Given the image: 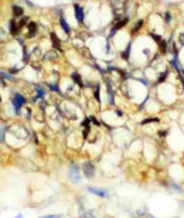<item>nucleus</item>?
Instances as JSON below:
<instances>
[{"mask_svg": "<svg viewBox=\"0 0 184 218\" xmlns=\"http://www.w3.org/2000/svg\"><path fill=\"white\" fill-rule=\"evenodd\" d=\"M0 76H1V78H7V79H13V75H11V74H7V72H0Z\"/></svg>", "mask_w": 184, "mask_h": 218, "instance_id": "16", "label": "nucleus"}, {"mask_svg": "<svg viewBox=\"0 0 184 218\" xmlns=\"http://www.w3.org/2000/svg\"><path fill=\"white\" fill-rule=\"evenodd\" d=\"M74 10H75V19H76V22L79 23V24H82V23H84V20H85V13H84V9H82V7L78 4V3H75V4H74Z\"/></svg>", "mask_w": 184, "mask_h": 218, "instance_id": "4", "label": "nucleus"}, {"mask_svg": "<svg viewBox=\"0 0 184 218\" xmlns=\"http://www.w3.org/2000/svg\"><path fill=\"white\" fill-rule=\"evenodd\" d=\"M9 26H10V33H11V36H17V34H19V31H20V26H19V23H17L16 20H11Z\"/></svg>", "mask_w": 184, "mask_h": 218, "instance_id": "9", "label": "nucleus"}, {"mask_svg": "<svg viewBox=\"0 0 184 218\" xmlns=\"http://www.w3.org/2000/svg\"><path fill=\"white\" fill-rule=\"evenodd\" d=\"M88 191L93 194V196H98L101 198H108L109 197V193L106 190H102V188H96V187H88Z\"/></svg>", "mask_w": 184, "mask_h": 218, "instance_id": "5", "label": "nucleus"}, {"mask_svg": "<svg viewBox=\"0 0 184 218\" xmlns=\"http://www.w3.org/2000/svg\"><path fill=\"white\" fill-rule=\"evenodd\" d=\"M154 122H159V118H147V119L142 120V125H147V123H154Z\"/></svg>", "mask_w": 184, "mask_h": 218, "instance_id": "15", "label": "nucleus"}, {"mask_svg": "<svg viewBox=\"0 0 184 218\" xmlns=\"http://www.w3.org/2000/svg\"><path fill=\"white\" fill-rule=\"evenodd\" d=\"M130 51H132V43H129L128 44V45H126V48L123 50V51H122V53H120V55H122V58H123V60H129V57H130Z\"/></svg>", "mask_w": 184, "mask_h": 218, "instance_id": "13", "label": "nucleus"}, {"mask_svg": "<svg viewBox=\"0 0 184 218\" xmlns=\"http://www.w3.org/2000/svg\"><path fill=\"white\" fill-rule=\"evenodd\" d=\"M60 26H61V28L65 31V34H71V28H70L68 23H67V20H65V17L62 16V14L60 16Z\"/></svg>", "mask_w": 184, "mask_h": 218, "instance_id": "8", "label": "nucleus"}, {"mask_svg": "<svg viewBox=\"0 0 184 218\" xmlns=\"http://www.w3.org/2000/svg\"><path fill=\"white\" fill-rule=\"evenodd\" d=\"M170 187H171V188H174V190H177L179 193H181V191H183V190H181V187H180L179 184H176V183H170Z\"/></svg>", "mask_w": 184, "mask_h": 218, "instance_id": "18", "label": "nucleus"}, {"mask_svg": "<svg viewBox=\"0 0 184 218\" xmlns=\"http://www.w3.org/2000/svg\"><path fill=\"white\" fill-rule=\"evenodd\" d=\"M50 37H51V41H53V45H54V48H55V50H58V51H62V47H61V41L58 40L57 34H55V33H51V34H50Z\"/></svg>", "mask_w": 184, "mask_h": 218, "instance_id": "6", "label": "nucleus"}, {"mask_svg": "<svg viewBox=\"0 0 184 218\" xmlns=\"http://www.w3.org/2000/svg\"><path fill=\"white\" fill-rule=\"evenodd\" d=\"M36 92H37V96L34 98V102L38 101L40 98H44V96H45V89H44L41 85H36Z\"/></svg>", "mask_w": 184, "mask_h": 218, "instance_id": "12", "label": "nucleus"}, {"mask_svg": "<svg viewBox=\"0 0 184 218\" xmlns=\"http://www.w3.org/2000/svg\"><path fill=\"white\" fill-rule=\"evenodd\" d=\"M72 79H74V82H76L79 87H84V82H82V79H81V76H79V74L78 72H72Z\"/></svg>", "mask_w": 184, "mask_h": 218, "instance_id": "14", "label": "nucleus"}, {"mask_svg": "<svg viewBox=\"0 0 184 218\" xmlns=\"http://www.w3.org/2000/svg\"><path fill=\"white\" fill-rule=\"evenodd\" d=\"M27 28H28V37H34L37 34V24L34 22H30L27 24Z\"/></svg>", "mask_w": 184, "mask_h": 218, "instance_id": "11", "label": "nucleus"}, {"mask_svg": "<svg viewBox=\"0 0 184 218\" xmlns=\"http://www.w3.org/2000/svg\"><path fill=\"white\" fill-rule=\"evenodd\" d=\"M16 218H23V214H17V217Z\"/></svg>", "mask_w": 184, "mask_h": 218, "instance_id": "21", "label": "nucleus"}, {"mask_svg": "<svg viewBox=\"0 0 184 218\" xmlns=\"http://www.w3.org/2000/svg\"><path fill=\"white\" fill-rule=\"evenodd\" d=\"M70 180L75 184H78L81 181V173H79V169L75 163H71L70 166Z\"/></svg>", "mask_w": 184, "mask_h": 218, "instance_id": "2", "label": "nucleus"}, {"mask_svg": "<svg viewBox=\"0 0 184 218\" xmlns=\"http://www.w3.org/2000/svg\"><path fill=\"white\" fill-rule=\"evenodd\" d=\"M41 218H61V215H58V214H54V215H45V217H41Z\"/></svg>", "mask_w": 184, "mask_h": 218, "instance_id": "20", "label": "nucleus"}, {"mask_svg": "<svg viewBox=\"0 0 184 218\" xmlns=\"http://www.w3.org/2000/svg\"><path fill=\"white\" fill-rule=\"evenodd\" d=\"M82 171H84L85 177L92 179V177L95 176V166H93L91 162H85V163L82 164Z\"/></svg>", "mask_w": 184, "mask_h": 218, "instance_id": "3", "label": "nucleus"}, {"mask_svg": "<svg viewBox=\"0 0 184 218\" xmlns=\"http://www.w3.org/2000/svg\"><path fill=\"white\" fill-rule=\"evenodd\" d=\"M179 44H180V45H183V47H184V33L179 34Z\"/></svg>", "mask_w": 184, "mask_h": 218, "instance_id": "19", "label": "nucleus"}, {"mask_svg": "<svg viewBox=\"0 0 184 218\" xmlns=\"http://www.w3.org/2000/svg\"><path fill=\"white\" fill-rule=\"evenodd\" d=\"M95 98H96L98 102H101V95H99V85H96V88H95Z\"/></svg>", "mask_w": 184, "mask_h": 218, "instance_id": "17", "label": "nucleus"}, {"mask_svg": "<svg viewBox=\"0 0 184 218\" xmlns=\"http://www.w3.org/2000/svg\"><path fill=\"white\" fill-rule=\"evenodd\" d=\"M11 10H13V16L14 17H23V14H24L23 7H20L19 4H13L11 6Z\"/></svg>", "mask_w": 184, "mask_h": 218, "instance_id": "10", "label": "nucleus"}, {"mask_svg": "<svg viewBox=\"0 0 184 218\" xmlns=\"http://www.w3.org/2000/svg\"><path fill=\"white\" fill-rule=\"evenodd\" d=\"M0 102H1V99H0Z\"/></svg>", "mask_w": 184, "mask_h": 218, "instance_id": "22", "label": "nucleus"}, {"mask_svg": "<svg viewBox=\"0 0 184 218\" xmlns=\"http://www.w3.org/2000/svg\"><path fill=\"white\" fill-rule=\"evenodd\" d=\"M143 26H145V20H143V19L137 20V22L135 23L133 28H132V34H133V36H136V34H137V33H139V31L142 30V27H143Z\"/></svg>", "mask_w": 184, "mask_h": 218, "instance_id": "7", "label": "nucleus"}, {"mask_svg": "<svg viewBox=\"0 0 184 218\" xmlns=\"http://www.w3.org/2000/svg\"><path fill=\"white\" fill-rule=\"evenodd\" d=\"M26 104V98L23 96L22 93L16 92L14 96H13V101H11V105H13V109H14V113L19 115L20 110H22V106Z\"/></svg>", "mask_w": 184, "mask_h": 218, "instance_id": "1", "label": "nucleus"}]
</instances>
